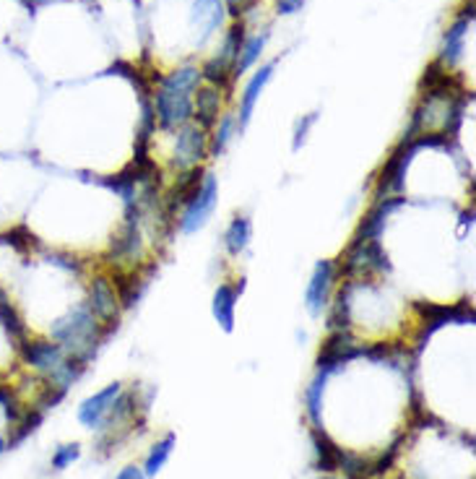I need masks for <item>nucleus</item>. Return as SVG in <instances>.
<instances>
[{"mask_svg": "<svg viewBox=\"0 0 476 479\" xmlns=\"http://www.w3.org/2000/svg\"><path fill=\"white\" fill-rule=\"evenodd\" d=\"M318 123V113H308L302 115L297 123H294V136H292V151H300L305 141H308L310 131H312V125Z\"/></svg>", "mask_w": 476, "mask_h": 479, "instance_id": "31", "label": "nucleus"}, {"mask_svg": "<svg viewBox=\"0 0 476 479\" xmlns=\"http://www.w3.org/2000/svg\"><path fill=\"white\" fill-rule=\"evenodd\" d=\"M105 185H107V188H113L115 193L123 198L128 206L139 201V180H136V175L131 177V175H128V169H125V172H120V175H115V177H107V180H105Z\"/></svg>", "mask_w": 476, "mask_h": 479, "instance_id": "28", "label": "nucleus"}, {"mask_svg": "<svg viewBox=\"0 0 476 479\" xmlns=\"http://www.w3.org/2000/svg\"><path fill=\"white\" fill-rule=\"evenodd\" d=\"M472 21H474V0L466 3V8L461 11V16L450 24L446 37H443V47H440V57L438 60L446 68H453L461 60V56H463V42H466V31L472 27Z\"/></svg>", "mask_w": 476, "mask_h": 479, "instance_id": "11", "label": "nucleus"}, {"mask_svg": "<svg viewBox=\"0 0 476 479\" xmlns=\"http://www.w3.org/2000/svg\"><path fill=\"white\" fill-rule=\"evenodd\" d=\"M386 274L391 271V261L388 253L383 251L380 240H357L344 251L341 255V274L344 277H364V274Z\"/></svg>", "mask_w": 476, "mask_h": 479, "instance_id": "5", "label": "nucleus"}, {"mask_svg": "<svg viewBox=\"0 0 476 479\" xmlns=\"http://www.w3.org/2000/svg\"><path fill=\"white\" fill-rule=\"evenodd\" d=\"M0 326L5 329V334L11 337V341H16V346H21L29 338L27 326H24L19 311L11 305V300H8V295H5L3 287H0Z\"/></svg>", "mask_w": 476, "mask_h": 479, "instance_id": "22", "label": "nucleus"}, {"mask_svg": "<svg viewBox=\"0 0 476 479\" xmlns=\"http://www.w3.org/2000/svg\"><path fill=\"white\" fill-rule=\"evenodd\" d=\"M217 203H219V180L211 172H206L203 180H200L198 193L185 203V209L177 217L180 232L183 235H193L198 229H203V227L208 225V219L214 217Z\"/></svg>", "mask_w": 476, "mask_h": 479, "instance_id": "4", "label": "nucleus"}, {"mask_svg": "<svg viewBox=\"0 0 476 479\" xmlns=\"http://www.w3.org/2000/svg\"><path fill=\"white\" fill-rule=\"evenodd\" d=\"M200 81L203 79L196 65H183L162 76L154 94V113L162 131H174L193 123V94Z\"/></svg>", "mask_w": 476, "mask_h": 479, "instance_id": "2", "label": "nucleus"}, {"mask_svg": "<svg viewBox=\"0 0 476 479\" xmlns=\"http://www.w3.org/2000/svg\"><path fill=\"white\" fill-rule=\"evenodd\" d=\"M237 123L232 115H222L219 123L214 125V133L208 136V157H222L226 151V146L232 141V133H234Z\"/></svg>", "mask_w": 476, "mask_h": 479, "instance_id": "26", "label": "nucleus"}, {"mask_svg": "<svg viewBox=\"0 0 476 479\" xmlns=\"http://www.w3.org/2000/svg\"><path fill=\"white\" fill-rule=\"evenodd\" d=\"M401 441L404 438H398L395 443H393L391 449H388V453H383L372 466H370V477H380V475H386V472H391V466H393V458L398 456V446H401Z\"/></svg>", "mask_w": 476, "mask_h": 479, "instance_id": "33", "label": "nucleus"}, {"mask_svg": "<svg viewBox=\"0 0 476 479\" xmlns=\"http://www.w3.org/2000/svg\"><path fill=\"white\" fill-rule=\"evenodd\" d=\"M123 394V386L120 383H110L107 389H102L99 394L89 396L84 404L79 406V423L89 427V430H97V427H102L105 423V417L110 415V409H113L115 398Z\"/></svg>", "mask_w": 476, "mask_h": 479, "instance_id": "16", "label": "nucleus"}, {"mask_svg": "<svg viewBox=\"0 0 476 479\" xmlns=\"http://www.w3.org/2000/svg\"><path fill=\"white\" fill-rule=\"evenodd\" d=\"M5 451V441H3V438H0V453Z\"/></svg>", "mask_w": 476, "mask_h": 479, "instance_id": "38", "label": "nucleus"}, {"mask_svg": "<svg viewBox=\"0 0 476 479\" xmlns=\"http://www.w3.org/2000/svg\"><path fill=\"white\" fill-rule=\"evenodd\" d=\"M338 469L346 475L349 479H367L370 477V464L364 461L362 456H354V453H341V461H338Z\"/></svg>", "mask_w": 476, "mask_h": 479, "instance_id": "30", "label": "nucleus"}, {"mask_svg": "<svg viewBox=\"0 0 476 479\" xmlns=\"http://www.w3.org/2000/svg\"><path fill=\"white\" fill-rule=\"evenodd\" d=\"M140 217H143V206L131 203L128 214H125V225H123L120 235L113 240V248H110L113 261H125V258L136 255L140 245Z\"/></svg>", "mask_w": 476, "mask_h": 479, "instance_id": "14", "label": "nucleus"}, {"mask_svg": "<svg viewBox=\"0 0 476 479\" xmlns=\"http://www.w3.org/2000/svg\"><path fill=\"white\" fill-rule=\"evenodd\" d=\"M226 3V11L232 13V16H245L248 11H252L260 0H225Z\"/></svg>", "mask_w": 476, "mask_h": 479, "instance_id": "35", "label": "nucleus"}, {"mask_svg": "<svg viewBox=\"0 0 476 479\" xmlns=\"http://www.w3.org/2000/svg\"><path fill=\"white\" fill-rule=\"evenodd\" d=\"M237 287L232 284H219L217 292H214V300H211V315L214 321L222 326V331L232 334L234 331V312H237Z\"/></svg>", "mask_w": 476, "mask_h": 479, "instance_id": "19", "label": "nucleus"}, {"mask_svg": "<svg viewBox=\"0 0 476 479\" xmlns=\"http://www.w3.org/2000/svg\"><path fill=\"white\" fill-rule=\"evenodd\" d=\"M326 381H328V372L318 370L315 381L310 383L308 389V415L315 427H320V406H323V391H326Z\"/></svg>", "mask_w": 476, "mask_h": 479, "instance_id": "29", "label": "nucleus"}, {"mask_svg": "<svg viewBox=\"0 0 476 479\" xmlns=\"http://www.w3.org/2000/svg\"><path fill=\"white\" fill-rule=\"evenodd\" d=\"M151 271H154V266H149L143 274H139L136 269L128 271V274H115L113 284L123 311H131L133 305H139V300L143 297L146 287H149V279H151Z\"/></svg>", "mask_w": 476, "mask_h": 479, "instance_id": "18", "label": "nucleus"}, {"mask_svg": "<svg viewBox=\"0 0 476 479\" xmlns=\"http://www.w3.org/2000/svg\"><path fill=\"white\" fill-rule=\"evenodd\" d=\"M115 479H146V475L139 466H125V469H120V475Z\"/></svg>", "mask_w": 476, "mask_h": 479, "instance_id": "37", "label": "nucleus"}, {"mask_svg": "<svg viewBox=\"0 0 476 479\" xmlns=\"http://www.w3.org/2000/svg\"><path fill=\"white\" fill-rule=\"evenodd\" d=\"M245 24H234L226 34L225 45L219 50V56H214L203 68H200V79H206L211 86L217 89H229V84L234 81V63H237V56L245 45Z\"/></svg>", "mask_w": 476, "mask_h": 479, "instance_id": "3", "label": "nucleus"}, {"mask_svg": "<svg viewBox=\"0 0 476 479\" xmlns=\"http://www.w3.org/2000/svg\"><path fill=\"white\" fill-rule=\"evenodd\" d=\"M336 274L338 269L331 258H323V261L315 263L308 289H305V308H308L310 315H320L331 305L328 300H331V289H334V282H336Z\"/></svg>", "mask_w": 476, "mask_h": 479, "instance_id": "8", "label": "nucleus"}, {"mask_svg": "<svg viewBox=\"0 0 476 479\" xmlns=\"http://www.w3.org/2000/svg\"><path fill=\"white\" fill-rule=\"evenodd\" d=\"M193 24L200 29L203 39L211 37L225 24V5L219 0H196L193 3Z\"/></svg>", "mask_w": 476, "mask_h": 479, "instance_id": "20", "label": "nucleus"}, {"mask_svg": "<svg viewBox=\"0 0 476 479\" xmlns=\"http://www.w3.org/2000/svg\"><path fill=\"white\" fill-rule=\"evenodd\" d=\"M312 443H315V453H318V469H320V472H336L341 453L344 451L338 449L336 443H334L320 427L312 430Z\"/></svg>", "mask_w": 476, "mask_h": 479, "instance_id": "24", "label": "nucleus"}, {"mask_svg": "<svg viewBox=\"0 0 476 479\" xmlns=\"http://www.w3.org/2000/svg\"><path fill=\"white\" fill-rule=\"evenodd\" d=\"M172 449H174V435L169 432V435H165V438H162V441L151 449V453H149L146 466H143V475H146V479L157 477V475L165 469V464H167L169 456H172Z\"/></svg>", "mask_w": 476, "mask_h": 479, "instance_id": "27", "label": "nucleus"}, {"mask_svg": "<svg viewBox=\"0 0 476 479\" xmlns=\"http://www.w3.org/2000/svg\"><path fill=\"white\" fill-rule=\"evenodd\" d=\"M274 68H276V63H266L263 68H258V71L252 73V79L248 81V86L242 89V97H240V115H237V120H234V123H237V131H245V128L251 125L255 105H258L263 89H266L268 81H271Z\"/></svg>", "mask_w": 476, "mask_h": 479, "instance_id": "15", "label": "nucleus"}, {"mask_svg": "<svg viewBox=\"0 0 476 479\" xmlns=\"http://www.w3.org/2000/svg\"><path fill=\"white\" fill-rule=\"evenodd\" d=\"M252 240V222L248 217H234L225 229V248L229 255H240Z\"/></svg>", "mask_w": 476, "mask_h": 479, "instance_id": "23", "label": "nucleus"}, {"mask_svg": "<svg viewBox=\"0 0 476 479\" xmlns=\"http://www.w3.org/2000/svg\"><path fill=\"white\" fill-rule=\"evenodd\" d=\"M305 3L308 0H276V11L281 16H294V13H300L305 8Z\"/></svg>", "mask_w": 476, "mask_h": 479, "instance_id": "36", "label": "nucleus"}, {"mask_svg": "<svg viewBox=\"0 0 476 479\" xmlns=\"http://www.w3.org/2000/svg\"><path fill=\"white\" fill-rule=\"evenodd\" d=\"M113 331V326H102L84 303L71 312H65L63 318H57L50 329V337L68 357L89 365L91 357L99 352V346L110 338Z\"/></svg>", "mask_w": 476, "mask_h": 479, "instance_id": "1", "label": "nucleus"}, {"mask_svg": "<svg viewBox=\"0 0 476 479\" xmlns=\"http://www.w3.org/2000/svg\"><path fill=\"white\" fill-rule=\"evenodd\" d=\"M19 352H21L24 363L34 367L37 372H42L47 381H53L68 363V355L57 346L55 341H29L27 338L19 346Z\"/></svg>", "mask_w": 476, "mask_h": 479, "instance_id": "9", "label": "nucleus"}, {"mask_svg": "<svg viewBox=\"0 0 476 479\" xmlns=\"http://www.w3.org/2000/svg\"><path fill=\"white\" fill-rule=\"evenodd\" d=\"M39 423H42V412H39V409H34V412H29L27 417L21 420V424H19V432H16V435L11 438V446H16V443H21V441H24L27 435H31V432H34V430L39 427Z\"/></svg>", "mask_w": 476, "mask_h": 479, "instance_id": "34", "label": "nucleus"}, {"mask_svg": "<svg viewBox=\"0 0 476 479\" xmlns=\"http://www.w3.org/2000/svg\"><path fill=\"white\" fill-rule=\"evenodd\" d=\"M417 146L414 143H401L393 149V154L388 157V162L380 169V177L375 183V201L378 198L398 196L401 188H404V177H406V169L412 165V157H414Z\"/></svg>", "mask_w": 476, "mask_h": 479, "instance_id": "7", "label": "nucleus"}, {"mask_svg": "<svg viewBox=\"0 0 476 479\" xmlns=\"http://www.w3.org/2000/svg\"><path fill=\"white\" fill-rule=\"evenodd\" d=\"M203 175H206L203 165H198V167H191V169H183V172L177 175L174 185L169 188V193L165 196V214H167V217H174L177 211H183V209H185V203L196 196L198 188H200Z\"/></svg>", "mask_w": 476, "mask_h": 479, "instance_id": "13", "label": "nucleus"}, {"mask_svg": "<svg viewBox=\"0 0 476 479\" xmlns=\"http://www.w3.org/2000/svg\"><path fill=\"white\" fill-rule=\"evenodd\" d=\"M352 289H354L352 279L338 289L336 303L328 312V331H349L352 329Z\"/></svg>", "mask_w": 476, "mask_h": 479, "instance_id": "21", "label": "nucleus"}, {"mask_svg": "<svg viewBox=\"0 0 476 479\" xmlns=\"http://www.w3.org/2000/svg\"><path fill=\"white\" fill-rule=\"evenodd\" d=\"M206 159H208V136H206V131L198 128L196 123H188V125L177 128L172 167H177V172H183V169L203 165Z\"/></svg>", "mask_w": 476, "mask_h": 479, "instance_id": "6", "label": "nucleus"}, {"mask_svg": "<svg viewBox=\"0 0 476 479\" xmlns=\"http://www.w3.org/2000/svg\"><path fill=\"white\" fill-rule=\"evenodd\" d=\"M406 203L404 196H388V198H378L375 206L364 214V219L357 227V240H380L383 229H386V222L391 217L395 209H401Z\"/></svg>", "mask_w": 476, "mask_h": 479, "instance_id": "12", "label": "nucleus"}, {"mask_svg": "<svg viewBox=\"0 0 476 479\" xmlns=\"http://www.w3.org/2000/svg\"><path fill=\"white\" fill-rule=\"evenodd\" d=\"M81 456V449H79V443H68V446H60L53 456V469H68L76 458Z\"/></svg>", "mask_w": 476, "mask_h": 479, "instance_id": "32", "label": "nucleus"}, {"mask_svg": "<svg viewBox=\"0 0 476 479\" xmlns=\"http://www.w3.org/2000/svg\"><path fill=\"white\" fill-rule=\"evenodd\" d=\"M266 42H268V31L255 34L251 39H245V45H242V50H240V56H237V63H234V79H240L245 71H251L252 65L258 63V57L263 53Z\"/></svg>", "mask_w": 476, "mask_h": 479, "instance_id": "25", "label": "nucleus"}, {"mask_svg": "<svg viewBox=\"0 0 476 479\" xmlns=\"http://www.w3.org/2000/svg\"><path fill=\"white\" fill-rule=\"evenodd\" d=\"M89 311L94 312V318L102 323V326H113L117 329L120 323V315H123V305L117 300V292H115V284L107 277H97L91 287H89Z\"/></svg>", "mask_w": 476, "mask_h": 479, "instance_id": "10", "label": "nucleus"}, {"mask_svg": "<svg viewBox=\"0 0 476 479\" xmlns=\"http://www.w3.org/2000/svg\"><path fill=\"white\" fill-rule=\"evenodd\" d=\"M222 117V89L200 84L193 94V123L203 131H211Z\"/></svg>", "mask_w": 476, "mask_h": 479, "instance_id": "17", "label": "nucleus"}]
</instances>
